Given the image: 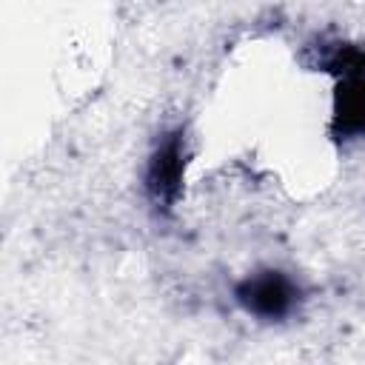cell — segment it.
Instances as JSON below:
<instances>
[{
    "mask_svg": "<svg viewBox=\"0 0 365 365\" xmlns=\"http://www.w3.org/2000/svg\"><path fill=\"white\" fill-rule=\"evenodd\" d=\"M234 297L248 314L259 319H282L294 308L297 288L279 271H259V274L245 277L237 285Z\"/></svg>",
    "mask_w": 365,
    "mask_h": 365,
    "instance_id": "7a4b0ae2",
    "label": "cell"
},
{
    "mask_svg": "<svg viewBox=\"0 0 365 365\" xmlns=\"http://www.w3.org/2000/svg\"><path fill=\"white\" fill-rule=\"evenodd\" d=\"M182 174H185V140L182 131H174L157 145L145 171V191L157 208L168 211L177 202L182 191Z\"/></svg>",
    "mask_w": 365,
    "mask_h": 365,
    "instance_id": "6da1fadb",
    "label": "cell"
},
{
    "mask_svg": "<svg viewBox=\"0 0 365 365\" xmlns=\"http://www.w3.org/2000/svg\"><path fill=\"white\" fill-rule=\"evenodd\" d=\"M325 71H334L339 77L365 74V51L356 46H336L331 51V57L325 60Z\"/></svg>",
    "mask_w": 365,
    "mask_h": 365,
    "instance_id": "277c9868",
    "label": "cell"
},
{
    "mask_svg": "<svg viewBox=\"0 0 365 365\" xmlns=\"http://www.w3.org/2000/svg\"><path fill=\"white\" fill-rule=\"evenodd\" d=\"M331 131L339 140L365 137V74L342 77L334 91Z\"/></svg>",
    "mask_w": 365,
    "mask_h": 365,
    "instance_id": "3957f363",
    "label": "cell"
}]
</instances>
